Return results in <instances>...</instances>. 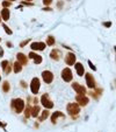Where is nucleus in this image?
Listing matches in <instances>:
<instances>
[{
  "label": "nucleus",
  "mask_w": 116,
  "mask_h": 132,
  "mask_svg": "<svg viewBox=\"0 0 116 132\" xmlns=\"http://www.w3.org/2000/svg\"><path fill=\"white\" fill-rule=\"evenodd\" d=\"M11 108L16 113H21L24 109V102L21 98H15V99H12L11 102Z\"/></svg>",
  "instance_id": "1"
},
{
  "label": "nucleus",
  "mask_w": 116,
  "mask_h": 132,
  "mask_svg": "<svg viewBox=\"0 0 116 132\" xmlns=\"http://www.w3.org/2000/svg\"><path fill=\"white\" fill-rule=\"evenodd\" d=\"M66 110H67V113H70L72 117H74L80 112V106H79L78 103H69L67 106H66Z\"/></svg>",
  "instance_id": "2"
},
{
  "label": "nucleus",
  "mask_w": 116,
  "mask_h": 132,
  "mask_svg": "<svg viewBox=\"0 0 116 132\" xmlns=\"http://www.w3.org/2000/svg\"><path fill=\"white\" fill-rule=\"evenodd\" d=\"M41 103L42 105L45 108V109H52L54 108V102L50 99V96H49V93H43L42 97H41Z\"/></svg>",
  "instance_id": "3"
},
{
  "label": "nucleus",
  "mask_w": 116,
  "mask_h": 132,
  "mask_svg": "<svg viewBox=\"0 0 116 132\" xmlns=\"http://www.w3.org/2000/svg\"><path fill=\"white\" fill-rule=\"evenodd\" d=\"M39 87H41V82H39V80L37 77H34L33 80H31V82H30L31 92L34 93V95H36V93L39 91Z\"/></svg>",
  "instance_id": "4"
},
{
  "label": "nucleus",
  "mask_w": 116,
  "mask_h": 132,
  "mask_svg": "<svg viewBox=\"0 0 116 132\" xmlns=\"http://www.w3.org/2000/svg\"><path fill=\"white\" fill-rule=\"evenodd\" d=\"M62 78L64 82H71L72 78H73V75H72V71L70 68H64L62 70Z\"/></svg>",
  "instance_id": "5"
},
{
  "label": "nucleus",
  "mask_w": 116,
  "mask_h": 132,
  "mask_svg": "<svg viewBox=\"0 0 116 132\" xmlns=\"http://www.w3.org/2000/svg\"><path fill=\"white\" fill-rule=\"evenodd\" d=\"M42 78L46 84H50L51 82L54 81V74L51 73L50 70H44L42 73Z\"/></svg>",
  "instance_id": "6"
},
{
  "label": "nucleus",
  "mask_w": 116,
  "mask_h": 132,
  "mask_svg": "<svg viewBox=\"0 0 116 132\" xmlns=\"http://www.w3.org/2000/svg\"><path fill=\"white\" fill-rule=\"evenodd\" d=\"M72 88H73V90L78 93V95H85V93H86L85 87L81 86V84H79L78 82H73V83H72Z\"/></svg>",
  "instance_id": "7"
},
{
  "label": "nucleus",
  "mask_w": 116,
  "mask_h": 132,
  "mask_svg": "<svg viewBox=\"0 0 116 132\" xmlns=\"http://www.w3.org/2000/svg\"><path fill=\"white\" fill-rule=\"evenodd\" d=\"M86 78V83H87V87H88L89 89H95V80H94V77H93L92 74H89V73H87L85 76Z\"/></svg>",
  "instance_id": "8"
},
{
  "label": "nucleus",
  "mask_w": 116,
  "mask_h": 132,
  "mask_svg": "<svg viewBox=\"0 0 116 132\" xmlns=\"http://www.w3.org/2000/svg\"><path fill=\"white\" fill-rule=\"evenodd\" d=\"M76 101L77 103L79 104V106H86V105L88 104V97H86L85 95H78L77 97H76Z\"/></svg>",
  "instance_id": "9"
},
{
  "label": "nucleus",
  "mask_w": 116,
  "mask_h": 132,
  "mask_svg": "<svg viewBox=\"0 0 116 132\" xmlns=\"http://www.w3.org/2000/svg\"><path fill=\"white\" fill-rule=\"evenodd\" d=\"M76 60H77V57H76L74 53H69V54H66L65 63L67 66H73V64H76Z\"/></svg>",
  "instance_id": "10"
},
{
  "label": "nucleus",
  "mask_w": 116,
  "mask_h": 132,
  "mask_svg": "<svg viewBox=\"0 0 116 132\" xmlns=\"http://www.w3.org/2000/svg\"><path fill=\"white\" fill-rule=\"evenodd\" d=\"M58 118H65V113H63L62 111H56V112H54L52 116H51V123H52V124H56L58 121Z\"/></svg>",
  "instance_id": "11"
},
{
  "label": "nucleus",
  "mask_w": 116,
  "mask_h": 132,
  "mask_svg": "<svg viewBox=\"0 0 116 132\" xmlns=\"http://www.w3.org/2000/svg\"><path fill=\"white\" fill-rule=\"evenodd\" d=\"M45 47H46V44L44 42H33L30 48L33 50H44Z\"/></svg>",
  "instance_id": "12"
},
{
  "label": "nucleus",
  "mask_w": 116,
  "mask_h": 132,
  "mask_svg": "<svg viewBox=\"0 0 116 132\" xmlns=\"http://www.w3.org/2000/svg\"><path fill=\"white\" fill-rule=\"evenodd\" d=\"M16 58H18V62H20L22 66H26L28 63V57L22 53H18L16 54Z\"/></svg>",
  "instance_id": "13"
},
{
  "label": "nucleus",
  "mask_w": 116,
  "mask_h": 132,
  "mask_svg": "<svg viewBox=\"0 0 116 132\" xmlns=\"http://www.w3.org/2000/svg\"><path fill=\"white\" fill-rule=\"evenodd\" d=\"M74 67H76V70H77L78 76H82V75L85 74V69H84V66H82L81 63H79V62L76 63Z\"/></svg>",
  "instance_id": "14"
},
{
  "label": "nucleus",
  "mask_w": 116,
  "mask_h": 132,
  "mask_svg": "<svg viewBox=\"0 0 116 132\" xmlns=\"http://www.w3.org/2000/svg\"><path fill=\"white\" fill-rule=\"evenodd\" d=\"M9 16H11V12L8 8H4L2 11H1V19L4 20V21H7L9 20Z\"/></svg>",
  "instance_id": "15"
},
{
  "label": "nucleus",
  "mask_w": 116,
  "mask_h": 132,
  "mask_svg": "<svg viewBox=\"0 0 116 132\" xmlns=\"http://www.w3.org/2000/svg\"><path fill=\"white\" fill-rule=\"evenodd\" d=\"M50 57L52 58V60H56V61H58L59 58H60V51L58 50V49H52L50 53Z\"/></svg>",
  "instance_id": "16"
},
{
  "label": "nucleus",
  "mask_w": 116,
  "mask_h": 132,
  "mask_svg": "<svg viewBox=\"0 0 116 132\" xmlns=\"http://www.w3.org/2000/svg\"><path fill=\"white\" fill-rule=\"evenodd\" d=\"M13 70H14V73H15V74H19V73H21V71H22V64L16 61V62L13 64Z\"/></svg>",
  "instance_id": "17"
},
{
  "label": "nucleus",
  "mask_w": 116,
  "mask_h": 132,
  "mask_svg": "<svg viewBox=\"0 0 116 132\" xmlns=\"http://www.w3.org/2000/svg\"><path fill=\"white\" fill-rule=\"evenodd\" d=\"M39 115V105H34V106L31 108V117L37 118Z\"/></svg>",
  "instance_id": "18"
},
{
  "label": "nucleus",
  "mask_w": 116,
  "mask_h": 132,
  "mask_svg": "<svg viewBox=\"0 0 116 132\" xmlns=\"http://www.w3.org/2000/svg\"><path fill=\"white\" fill-rule=\"evenodd\" d=\"M11 90V84L8 81H4L2 82V91L4 92H8Z\"/></svg>",
  "instance_id": "19"
},
{
  "label": "nucleus",
  "mask_w": 116,
  "mask_h": 132,
  "mask_svg": "<svg viewBox=\"0 0 116 132\" xmlns=\"http://www.w3.org/2000/svg\"><path fill=\"white\" fill-rule=\"evenodd\" d=\"M49 115H50V112H49V110L48 109H45L44 111L42 112V115H41V117H39V121L41 122H43V121H45L46 118L49 117Z\"/></svg>",
  "instance_id": "20"
},
{
  "label": "nucleus",
  "mask_w": 116,
  "mask_h": 132,
  "mask_svg": "<svg viewBox=\"0 0 116 132\" xmlns=\"http://www.w3.org/2000/svg\"><path fill=\"white\" fill-rule=\"evenodd\" d=\"M55 42H56V39H55L52 35L48 36V39H46V46H54Z\"/></svg>",
  "instance_id": "21"
},
{
  "label": "nucleus",
  "mask_w": 116,
  "mask_h": 132,
  "mask_svg": "<svg viewBox=\"0 0 116 132\" xmlns=\"http://www.w3.org/2000/svg\"><path fill=\"white\" fill-rule=\"evenodd\" d=\"M102 92H103V90L102 89H97V91H94V92H91V95H92V97L94 98H99V96L100 95H102Z\"/></svg>",
  "instance_id": "22"
},
{
  "label": "nucleus",
  "mask_w": 116,
  "mask_h": 132,
  "mask_svg": "<svg viewBox=\"0 0 116 132\" xmlns=\"http://www.w3.org/2000/svg\"><path fill=\"white\" fill-rule=\"evenodd\" d=\"M24 116H26V118H29V117L31 116V108L29 104H28L27 108L24 109Z\"/></svg>",
  "instance_id": "23"
},
{
  "label": "nucleus",
  "mask_w": 116,
  "mask_h": 132,
  "mask_svg": "<svg viewBox=\"0 0 116 132\" xmlns=\"http://www.w3.org/2000/svg\"><path fill=\"white\" fill-rule=\"evenodd\" d=\"M34 62L36 64H39V63H42V56L41 55H36L34 57Z\"/></svg>",
  "instance_id": "24"
},
{
  "label": "nucleus",
  "mask_w": 116,
  "mask_h": 132,
  "mask_svg": "<svg viewBox=\"0 0 116 132\" xmlns=\"http://www.w3.org/2000/svg\"><path fill=\"white\" fill-rule=\"evenodd\" d=\"M2 27H4L5 32H6V34H8V35H12V34H13V32L11 31V28L8 27V26H6V25H2Z\"/></svg>",
  "instance_id": "25"
},
{
  "label": "nucleus",
  "mask_w": 116,
  "mask_h": 132,
  "mask_svg": "<svg viewBox=\"0 0 116 132\" xmlns=\"http://www.w3.org/2000/svg\"><path fill=\"white\" fill-rule=\"evenodd\" d=\"M11 70H12V64H11V63H8V66L6 67V69L4 70V71H5V74H6V75H8L9 73H11Z\"/></svg>",
  "instance_id": "26"
},
{
  "label": "nucleus",
  "mask_w": 116,
  "mask_h": 132,
  "mask_svg": "<svg viewBox=\"0 0 116 132\" xmlns=\"http://www.w3.org/2000/svg\"><path fill=\"white\" fill-rule=\"evenodd\" d=\"M8 63H9V61H7V60H5V61H2V62H1V68H2V69H6V67L8 66Z\"/></svg>",
  "instance_id": "27"
},
{
  "label": "nucleus",
  "mask_w": 116,
  "mask_h": 132,
  "mask_svg": "<svg viewBox=\"0 0 116 132\" xmlns=\"http://www.w3.org/2000/svg\"><path fill=\"white\" fill-rule=\"evenodd\" d=\"M11 5H12L11 1H2V6H4V8H8Z\"/></svg>",
  "instance_id": "28"
},
{
  "label": "nucleus",
  "mask_w": 116,
  "mask_h": 132,
  "mask_svg": "<svg viewBox=\"0 0 116 132\" xmlns=\"http://www.w3.org/2000/svg\"><path fill=\"white\" fill-rule=\"evenodd\" d=\"M30 40L31 39H27V40H24L23 42H21V44H20V47H24L26 44H28V42H30Z\"/></svg>",
  "instance_id": "29"
},
{
  "label": "nucleus",
  "mask_w": 116,
  "mask_h": 132,
  "mask_svg": "<svg viewBox=\"0 0 116 132\" xmlns=\"http://www.w3.org/2000/svg\"><path fill=\"white\" fill-rule=\"evenodd\" d=\"M51 2H52V0H43V4L45 5V6H49V5H51Z\"/></svg>",
  "instance_id": "30"
},
{
  "label": "nucleus",
  "mask_w": 116,
  "mask_h": 132,
  "mask_svg": "<svg viewBox=\"0 0 116 132\" xmlns=\"http://www.w3.org/2000/svg\"><path fill=\"white\" fill-rule=\"evenodd\" d=\"M88 64H89V67H91V69H93V70H97V67L94 66V64H93V63L91 62V61H88Z\"/></svg>",
  "instance_id": "31"
},
{
  "label": "nucleus",
  "mask_w": 116,
  "mask_h": 132,
  "mask_svg": "<svg viewBox=\"0 0 116 132\" xmlns=\"http://www.w3.org/2000/svg\"><path fill=\"white\" fill-rule=\"evenodd\" d=\"M103 26L104 27H110V26H112V22H110V21H108V22H103Z\"/></svg>",
  "instance_id": "32"
},
{
  "label": "nucleus",
  "mask_w": 116,
  "mask_h": 132,
  "mask_svg": "<svg viewBox=\"0 0 116 132\" xmlns=\"http://www.w3.org/2000/svg\"><path fill=\"white\" fill-rule=\"evenodd\" d=\"M21 84H22L23 89H26V88H27V84H26V82H24V81H21Z\"/></svg>",
  "instance_id": "33"
},
{
  "label": "nucleus",
  "mask_w": 116,
  "mask_h": 132,
  "mask_svg": "<svg viewBox=\"0 0 116 132\" xmlns=\"http://www.w3.org/2000/svg\"><path fill=\"white\" fill-rule=\"evenodd\" d=\"M0 128L5 129V128H6V123H1V122H0Z\"/></svg>",
  "instance_id": "34"
},
{
  "label": "nucleus",
  "mask_w": 116,
  "mask_h": 132,
  "mask_svg": "<svg viewBox=\"0 0 116 132\" xmlns=\"http://www.w3.org/2000/svg\"><path fill=\"white\" fill-rule=\"evenodd\" d=\"M43 11H46V12H50V11H52L50 7H44L43 8Z\"/></svg>",
  "instance_id": "35"
},
{
  "label": "nucleus",
  "mask_w": 116,
  "mask_h": 132,
  "mask_svg": "<svg viewBox=\"0 0 116 132\" xmlns=\"http://www.w3.org/2000/svg\"><path fill=\"white\" fill-rule=\"evenodd\" d=\"M2 56H4V50L0 49V57H2Z\"/></svg>",
  "instance_id": "36"
},
{
  "label": "nucleus",
  "mask_w": 116,
  "mask_h": 132,
  "mask_svg": "<svg viewBox=\"0 0 116 132\" xmlns=\"http://www.w3.org/2000/svg\"><path fill=\"white\" fill-rule=\"evenodd\" d=\"M62 6H63V1H59V2H58V7L60 8Z\"/></svg>",
  "instance_id": "37"
},
{
  "label": "nucleus",
  "mask_w": 116,
  "mask_h": 132,
  "mask_svg": "<svg viewBox=\"0 0 116 132\" xmlns=\"http://www.w3.org/2000/svg\"><path fill=\"white\" fill-rule=\"evenodd\" d=\"M6 44H7V46H8V47H13V44H12V43H11V42H9V41H8V42H7V43H6Z\"/></svg>",
  "instance_id": "38"
},
{
  "label": "nucleus",
  "mask_w": 116,
  "mask_h": 132,
  "mask_svg": "<svg viewBox=\"0 0 116 132\" xmlns=\"http://www.w3.org/2000/svg\"><path fill=\"white\" fill-rule=\"evenodd\" d=\"M9 1H15V0H9Z\"/></svg>",
  "instance_id": "39"
},
{
  "label": "nucleus",
  "mask_w": 116,
  "mask_h": 132,
  "mask_svg": "<svg viewBox=\"0 0 116 132\" xmlns=\"http://www.w3.org/2000/svg\"><path fill=\"white\" fill-rule=\"evenodd\" d=\"M114 48H115V51H116V46H115V47H114Z\"/></svg>",
  "instance_id": "40"
},
{
  "label": "nucleus",
  "mask_w": 116,
  "mask_h": 132,
  "mask_svg": "<svg viewBox=\"0 0 116 132\" xmlns=\"http://www.w3.org/2000/svg\"><path fill=\"white\" fill-rule=\"evenodd\" d=\"M26 1H31V0H26Z\"/></svg>",
  "instance_id": "41"
},
{
  "label": "nucleus",
  "mask_w": 116,
  "mask_h": 132,
  "mask_svg": "<svg viewBox=\"0 0 116 132\" xmlns=\"http://www.w3.org/2000/svg\"><path fill=\"white\" fill-rule=\"evenodd\" d=\"M0 21H1V16H0Z\"/></svg>",
  "instance_id": "42"
},
{
  "label": "nucleus",
  "mask_w": 116,
  "mask_h": 132,
  "mask_svg": "<svg viewBox=\"0 0 116 132\" xmlns=\"http://www.w3.org/2000/svg\"><path fill=\"white\" fill-rule=\"evenodd\" d=\"M0 42H1V39H0Z\"/></svg>",
  "instance_id": "43"
},
{
  "label": "nucleus",
  "mask_w": 116,
  "mask_h": 132,
  "mask_svg": "<svg viewBox=\"0 0 116 132\" xmlns=\"http://www.w3.org/2000/svg\"><path fill=\"white\" fill-rule=\"evenodd\" d=\"M0 80H1V76H0Z\"/></svg>",
  "instance_id": "44"
}]
</instances>
